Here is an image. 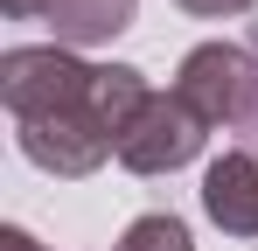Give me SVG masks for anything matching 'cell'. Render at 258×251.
I'll use <instances>...</instances> for the list:
<instances>
[{
  "instance_id": "cell-1",
  "label": "cell",
  "mask_w": 258,
  "mask_h": 251,
  "mask_svg": "<svg viewBox=\"0 0 258 251\" xmlns=\"http://www.w3.org/2000/svg\"><path fill=\"white\" fill-rule=\"evenodd\" d=\"M174 98L210 126V133L216 126H251V112H258V56L237 49V42H203V49L181 56Z\"/></svg>"
},
{
  "instance_id": "cell-2",
  "label": "cell",
  "mask_w": 258,
  "mask_h": 251,
  "mask_svg": "<svg viewBox=\"0 0 258 251\" xmlns=\"http://www.w3.org/2000/svg\"><path fill=\"white\" fill-rule=\"evenodd\" d=\"M203 140H210V126L196 119L174 91H154L147 105H140V119L119 133V161L133 174H174V167H188L203 154Z\"/></svg>"
},
{
  "instance_id": "cell-3",
  "label": "cell",
  "mask_w": 258,
  "mask_h": 251,
  "mask_svg": "<svg viewBox=\"0 0 258 251\" xmlns=\"http://www.w3.org/2000/svg\"><path fill=\"white\" fill-rule=\"evenodd\" d=\"M203 216L230 237H258V154L230 147L223 161H210L203 174Z\"/></svg>"
},
{
  "instance_id": "cell-4",
  "label": "cell",
  "mask_w": 258,
  "mask_h": 251,
  "mask_svg": "<svg viewBox=\"0 0 258 251\" xmlns=\"http://www.w3.org/2000/svg\"><path fill=\"white\" fill-rule=\"evenodd\" d=\"M133 7L140 0H49V28H56V42L63 49H91V42H112L133 28Z\"/></svg>"
},
{
  "instance_id": "cell-5",
  "label": "cell",
  "mask_w": 258,
  "mask_h": 251,
  "mask_svg": "<svg viewBox=\"0 0 258 251\" xmlns=\"http://www.w3.org/2000/svg\"><path fill=\"white\" fill-rule=\"evenodd\" d=\"M112 251H196V237H188V223H181L174 209H147V216L126 223V237Z\"/></svg>"
},
{
  "instance_id": "cell-6",
  "label": "cell",
  "mask_w": 258,
  "mask_h": 251,
  "mask_svg": "<svg viewBox=\"0 0 258 251\" xmlns=\"http://www.w3.org/2000/svg\"><path fill=\"white\" fill-rule=\"evenodd\" d=\"M181 14H203V21H223V14H244V7H258V0H174Z\"/></svg>"
},
{
  "instance_id": "cell-7",
  "label": "cell",
  "mask_w": 258,
  "mask_h": 251,
  "mask_svg": "<svg viewBox=\"0 0 258 251\" xmlns=\"http://www.w3.org/2000/svg\"><path fill=\"white\" fill-rule=\"evenodd\" d=\"M0 251H42V244H35L21 223H7V230H0Z\"/></svg>"
},
{
  "instance_id": "cell-8",
  "label": "cell",
  "mask_w": 258,
  "mask_h": 251,
  "mask_svg": "<svg viewBox=\"0 0 258 251\" xmlns=\"http://www.w3.org/2000/svg\"><path fill=\"white\" fill-rule=\"evenodd\" d=\"M7 14H14V21H28V14H49V0H7Z\"/></svg>"
},
{
  "instance_id": "cell-9",
  "label": "cell",
  "mask_w": 258,
  "mask_h": 251,
  "mask_svg": "<svg viewBox=\"0 0 258 251\" xmlns=\"http://www.w3.org/2000/svg\"><path fill=\"white\" fill-rule=\"evenodd\" d=\"M251 126H258V112H251Z\"/></svg>"
}]
</instances>
